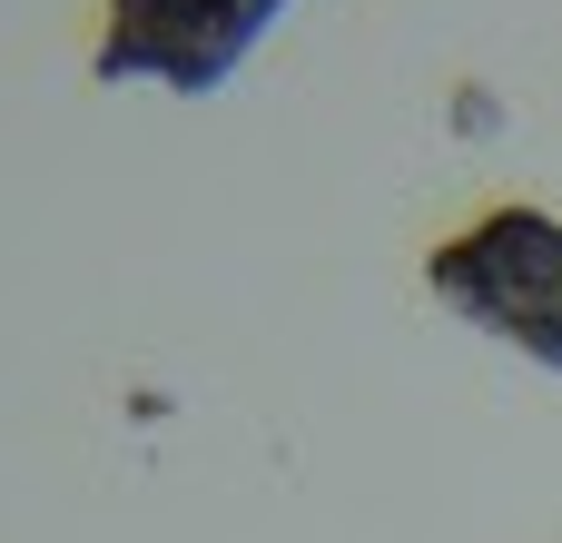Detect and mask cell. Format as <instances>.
Masks as SVG:
<instances>
[{
	"instance_id": "6da1fadb",
	"label": "cell",
	"mask_w": 562,
	"mask_h": 543,
	"mask_svg": "<svg viewBox=\"0 0 562 543\" xmlns=\"http://www.w3.org/2000/svg\"><path fill=\"white\" fill-rule=\"evenodd\" d=\"M425 287H435L464 326L524 346L543 376H562V218H543V208H494V218H474L464 237H445V247L425 257Z\"/></svg>"
},
{
	"instance_id": "7a4b0ae2",
	"label": "cell",
	"mask_w": 562,
	"mask_h": 543,
	"mask_svg": "<svg viewBox=\"0 0 562 543\" xmlns=\"http://www.w3.org/2000/svg\"><path fill=\"white\" fill-rule=\"evenodd\" d=\"M286 0H109L99 20V79H158V89H227L237 59L267 40Z\"/></svg>"
}]
</instances>
